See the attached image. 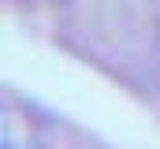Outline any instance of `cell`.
Masks as SVG:
<instances>
[{"mask_svg":"<svg viewBox=\"0 0 160 149\" xmlns=\"http://www.w3.org/2000/svg\"><path fill=\"white\" fill-rule=\"evenodd\" d=\"M0 149H45V134L38 119L11 101H4L0 108Z\"/></svg>","mask_w":160,"mask_h":149,"instance_id":"1","label":"cell"},{"mask_svg":"<svg viewBox=\"0 0 160 149\" xmlns=\"http://www.w3.org/2000/svg\"><path fill=\"white\" fill-rule=\"evenodd\" d=\"M153 41H157V56H160V15H157V23H153Z\"/></svg>","mask_w":160,"mask_h":149,"instance_id":"2","label":"cell"}]
</instances>
